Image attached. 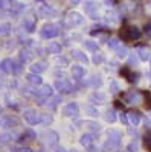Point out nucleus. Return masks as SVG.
<instances>
[{
	"mask_svg": "<svg viewBox=\"0 0 151 152\" xmlns=\"http://www.w3.org/2000/svg\"><path fill=\"white\" fill-rule=\"evenodd\" d=\"M145 35L151 38V23H148V24H145Z\"/></svg>",
	"mask_w": 151,
	"mask_h": 152,
	"instance_id": "nucleus-48",
	"label": "nucleus"
},
{
	"mask_svg": "<svg viewBox=\"0 0 151 152\" xmlns=\"http://www.w3.org/2000/svg\"><path fill=\"white\" fill-rule=\"evenodd\" d=\"M23 117H24V120H26L29 125H38L40 123V114L37 113L35 110H24V113H23Z\"/></svg>",
	"mask_w": 151,
	"mask_h": 152,
	"instance_id": "nucleus-7",
	"label": "nucleus"
},
{
	"mask_svg": "<svg viewBox=\"0 0 151 152\" xmlns=\"http://www.w3.org/2000/svg\"><path fill=\"white\" fill-rule=\"evenodd\" d=\"M85 75V70H84V67H81V66H73L72 67V76L75 79H82V76Z\"/></svg>",
	"mask_w": 151,
	"mask_h": 152,
	"instance_id": "nucleus-16",
	"label": "nucleus"
},
{
	"mask_svg": "<svg viewBox=\"0 0 151 152\" xmlns=\"http://www.w3.org/2000/svg\"><path fill=\"white\" fill-rule=\"evenodd\" d=\"M116 55H118L119 58L127 56V49H125V47H118V49H116Z\"/></svg>",
	"mask_w": 151,
	"mask_h": 152,
	"instance_id": "nucleus-44",
	"label": "nucleus"
},
{
	"mask_svg": "<svg viewBox=\"0 0 151 152\" xmlns=\"http://www.w3.org/2000/svg\"><path fill=\"white\" fill-rule=\"evenodd\" d=\"M84 125H85L90 131H93L95 134H98V132H99V125H98L96 122H85Z\"/></svg>",
	"mask_w": 151,
	"mask_h": 152,
	"instance_id": "nucleus-33",
	"label": "nucleus"
},
{
	"mask_svg": "<svg viewBox=\"0 0 151 152\" xmlns=\"http://www.w3.org/2000/svg\"><path fill=\"white\" fill-rule=\"evenodd\" d=\"M72 56L77 59V61H80V62H89V58H87L85 55H84V52H81V50H73L72 52Z\"/></svg>",
	"mask_w": 151,
	"mask_h": 152,
	"instance_id": "nucleus-22",
	"label": "nucleus"
},
{
	"mask_svg": "<svg viewBox=\"0 0 151 152\" xmlns=\"http://www.w3.org/2000/svg\"><path fill=\"white\" fill-rule=\"evenodd\" d=\"M55 64H57L58 67H66V66H67V59L63 58V56H58V58L55 59Z\"/></svg>",
	"mask_w": 151,
	"mask_h": 152,
	"instance_id": "nucleus-39",
	"label": "nucleus"
},
{
	"mask_svg": "<svg viewBox=\"0 0 151 152\" xmlns=\"http://www.w3.org/2000/svg\"><path fill=\"white\" fill-rule=\"evenodd\" d=\"M11 142V134H0V145H6Z\"/></svg>",
	"mask_w": 151,
	"mask_h": 152,
	"instance_id": "nucleus-40",
	"label": "nucleus"
},
{
	"mask_svg": "<svg viewBox=\"0 0 151 152\" xmlns=\"http://www.w3.org/2000/svg\"><path fill=\"white\" fill-rule=\"evenodd\" d=\"M60 104H61V97H52V96H50L49 100H47V104H46V107L49 110H57Z\"/></svg>",
	"mask_w": 151,
	"mask_h": 152,
	"instance_id": "nucleus-21",
	"label": "nucleus"
},
{
	"mask_svg": "<svg viewBox=\"0 0 151 152\" xmlns=\"http://www.w3.org/2000/svg\"><path fill=\"white\" fill-rule=\"evenodd\" d=\"M137 148H139V143L137 142H133L127 146V152H137Z\"/></svg>",
	"mask_w": 151,
	"mask_h": 152,
	"instance_id": "nucleus-43",
	"label": "nucleus"
},
{
	"mask_svg": "<svg viewBox=\"0 0 151 152\" xmlns=\"http://www.w3.org/2000/svg\"><path fill=\"white\" fill-rule=\"evenodd\" d=\"M26 79L32 85H41V82H43V78L40 76V73H32V72L26 76Z\"/></svg>",
	"mask_w": 151,
	"mask_h": 152,
	"instance_id": "nucleus-13",
	"label": "nucleus"
},
{
	"mask_svg": "<svg viewBox=\"0 0 151 152\" xmlns=\"http://www.w3.org/2000/svg\"><path fill=\"white\" fill-rule=\"evenodd\" d=\"M92 61L95 62V64H101V62L104 61V56L101 55V53H95V55L92 56Z\"/></svg>",
	"mask_w": 151,
	"mask_h": 152,
	"instance_id": "nucleus-42",
	"label": "nucleus"
},
{
	"mask_svg": "<svg viewBox=\"0 0 151 152\" xmlns=\"http://www.w3.org/2000/svg\"><path fill=\"white\" fill-rule=\"evenodd\" d=\"M142 99H144V93H141V91H128V93L124 94L125 104H130V105H137V104H141Z\"/></svg>",
	"mask_w": 151,
	"mask_h": 152,
	"instance_id": "nucleus-4",
	"label": "nucleus"
},
{
	"mask_svg": "<svg viewBox=\"0 0 151 152\" xmlns=\"http://www.w3.org/2000/svg\"><path fill=\"white\" fill-rule=\"evenodd\" d=\"M0 70H3L5 73H12V61L9 58H5L0 62Z\"/></svg>",
	"mask_w": 151,
	"mask_h": 152,
	"instance_id": "nucleus-19",
	"label": "nucleus"
},
{
	"mask_svg": "<svg viewBox=\"0 0 151 152\" xmlns=\"http://www.w3.org/2000/svg\"><path fill=\"white\" fill-rule=\"evenodd\" d=\"M41 142L46 146H57V143H58V134L55 131H44L41 134Z\"/></svg>",
	"mask_w": 151,
	"mask_h": 152,
	"instance_id": "nucleus-5",
	"label": "nucleus"
},
{
	"mask_svg": "<svg viewBox=\"0 0 151 152\" xmlns=\"http://www.w3.org/2000/svg\"><path fill=\"white\" fill-rule=\"evenodd\" d=\"M35 137H37V134L32 131V129H28L26 132H24V135L21 137V140H23V138H31V140H35ZM20 140V142H21Z\"/></svg>",
	"mask_w": 151,
	"mask_h": 152,
	"instance_id": "nucleus-41",
	"label": "nucleus"
},
{
	"mask_svg": "<svg viewBox=\"0 0 151 152\" xmlns=\"http://www.w3.org/2000/svg\"><path fill=\"white\" fill-rule=\"evenodd\" d=\"M84 9H85V12L89 14L90 17H93V18H98V6H96V3L95 2H85V6H84Z\"/></svg>",
	"mask_w": 151,
	"mask_h": 152,
	"instance_id": "nucleus-11",
	"label": "nucleus"
},
{
	"mask_svg": "<svg viewBox=\"0 0 151 152\" xmlns=\"http://www.w3.org/2000/svg\"><path fill=\"white\" fill-rule=\"evenodd\" d=\"M142 35L141 29L139 28H136V26H128V28H125L122 31V37L125 38V40H128V41H136V40H139Z\"/></svg>",
	"mask_w": 151,
	"mask_h": 152,
	"instance_id": "nucleus-3",
	"label": "nucleus"
},
{
	"mask_svg": "<svg viewBox=\"0 0 151 152\" xmlns=\"http://www.w3.org/2000/svg\"><path fill=\"white\" fill-rule=\"evenodd\" d=\"M5 8V0H0V9Z\"/></svg>",
	"mask_w": 151,
	"mask_h": 152,
	"instance_id": "nucleus-53",
	"label": "nucleus"
},
{
	"mask_svg": "<svg viewBox=\"0 0 151 152\" xmlns=\"http://www.w3.org/2000/svg\"><path fill=\"white\" fill-rule=\"evenodd\" d=\"M12 73L14 75H20L23 73V62L21 61H12Z\"/></svg>",
	"mask_w": 151,
	"mask_h": 152,
	"instance_id": "nucleus-26",
	"label": "nucleus"
},
{
	"mask_svg": "<svg viewBox=\"0 0 151 152\" xmlns=\"http://www.w3.org/2000/svg\"><path fill=\"white\" fill-rule=\"evenodd\" d=\"M105 17H107V21H110V23H116V21H118L116 15H115V14H111V12H110V14H107Z\"/></svg>",
	"mask_w": 151,
	"mask_h": 152,
	"instance_id": "nucleus-45",
	"label": "nucleus"
},
{
	"mask_svg": "<svg viewBox=\"0 0 151 152\" xmlns=\"http://www.w3.org/2000/svg\"><path fill=\"white\" fill-rule=\"evenodd\" d=\"M15 125H18V120L15 117L5 116V117L0 119V126H2V128H14Z\"/></svg>",
	"mask_w": 151,
	"mask_h": 152,
	"instance_id": "nucleus-10",
	"label": "nucleus"
},
{
	"mask_svg": "<svg viewBox=\"0 0 151 152\" xmlns=\"http://www.w3.org/2000/svg\"><path fill=\"white\" fill-rule=\"evenodd\" d=\"M139 55H134V53H131V55H128V64L131 66V67H134V66H137V62H139Z\"/></svg>",
	"mask_w": 151,
	"mask_h": 152,
	"instance_id": "nucleus-34",
	"label": "nucleus"
},
{
	"mask_svg": "<svg viewBox=\"0 0 151 152\" xmlns=\"http://www.w3.org/2000/svg\"><path fill=\"white\" fill-rule=\"evenodd\" d=\"M23 152H32V149H29V148H26V149H24Z\"/></svg>",
	"mask_w": 151,
	"mask_h": 152,
	"instance_id": "nucleus-54",
	"label": "nucleus"
},
{
	"mask_svg": "<svg viewBox=\"0 0 151 152\" xmlns=\"http://www.w3.org/2000/svg\"><path fill=\"white\" fill-rule=\"evenodd\" d=\"M81 145L82 146H85V148H90L92 146V143H93V135L92 134H84V135H81Z\"/></svg>",
	"mask_w": 151,
	"mask_h": 152,
	"instance_id": "nucleus-24",
	"label": "nucleus"
},
{
	"mask_svg": "<svg viewBox=\"0 0 151 152\" xmlns=\"http://www.w3.org/2000/svg\"><path fill=\"white\" fill-rule=\"evenodd\" d=\"M46 69H47L46 62H35V64L31 66V72L32 73H43Z\"/></svg>",
	"mask_w": 151,
	"mask_h": 152,
	"instance_id": "nucleus-20",
	"label": "nucleus"
},
{
	"mask_svg": "<svg viewBox=\"0 0 151 152\" xmlns=\"http://www.w3.org/2000/svg\"><path fill=\"white\" fill-rule=\"evenodd\" d=\"M104 3H105V5H108V6H111V5H113L111 0H104Z\"/></svg>",
	"mask_w": 151,
	"mask_h": 152,
	"instance_id": "nucleus-52",
	"label": "nucleus"
},
{
	"mask_svg": "<svg viewBox=\"0 0 151 152\" xmlns=\"http://www.w3.org/2000/svg\"><path fill=\"white\" fill-rule=\"evenodd\" d=\"M108 46H110V49H113V50H116L118 47H121L118 38H110V40H108Z\"/></svg>",
	"mask_w": 151,
	"mask_h": 152,
	"instance_id": "nucleus-36",
	"label": "nucleus"
},
{
	"mask_svg": "<svg viewBox=\"0 0 151 152\" xmlns=\"http://www.w3.org/2000/svg\"><path fill=\"white\" fill-rule=\"evenodd\" d=\"M70 152H78V151H70Z\"/></svg>",
	"mask_w": 151,
	"mask_h": 152,
	"instance_id": "nucleus-55",
	"label": "nucleus"
},
{
	"mask_svg": "<svg viewBox=\"0 0 151 152\" xmlns=\"http://www.w3.org/2000/svg\"><path fill=\"white\" fill-rule=\"evenodd\" d=\"M87 113H89V114H93V116H98V111H96L93 107H87Z\"/></svg>",
	"mask_w": 151,
	"mask_h": 152,
	"instance_id": "nucleus-49",
	"label": "nucleus"
},
{
	"mask_svg": "<svg viewBox=\"0 0 151 152\" xmlns=\"http://www.w3.org/2000/svg\"><path fill=\"white\" fill-rule=\"evenodd\" d=\"M23 28L26 32H34L35 31V18H32V17L24 18L23 20Z\"/></svg>",
	"mask_w": 151,
	"mask_h": 152,
	"instance_id": "nucleus-15",
	"label": "nucleus"
},
{
	"mask_svg": "<svg viewBox=\"0 0 151 152\" xmlns=\"http://www.w3.org/2000/svg\"><path fill=\"white\" fill-rule=\"evenodd\" d=\"M40 14H41V15L49 17V15H52V14H54V9H52V8H49L47 5H44V3H43V5L40 6Z\"/></svg>",
	"mask_w": 151,
	"mask_h": 152,
	"instance_id": "nucleus-31",
	"label": "nucleus"
},
{
	"mask_svg": "<svg viewBox=\"0 0 151 152\" xmlns=\"http://www.w3.org/2000/svg\"><path fill=\"white\" fill-rule=\"evenodd\" d=\"M0 113H2V107H0Z\"/></svg>",
	"mask_w": 151,
	"mask_h": 152,
	"instance_id": "nucleus-56",
	"label": "nucleus"
},
{
	"mask_svg": "<svg viewBox=\"0 0 151 152\" xmlns=\"http://www.w3.org/2000/svg\"><path fill=\"white\" fill-rule=\"evenodd\" d=\"M55 151H57V152H67V151H66L64 148H57Z\"/></svg>",
	"mask_w": 151,
	"mask_h": 152,
	"instance_id": "nucleus-50",
	"label": "nucleus"
},
{
	"mask_svg": "<svg viewBox=\"0 0 151 152\" xmlns=\"http://www.w3.org/2000/svg\"><path fill=\"white\" fill-rule=\"evenodd\" d=\"M116 119H118V116H116V111H115V110H108V111L105 113V120H107L108 123H115Z\"/></svg>",
	"mask_w": 151,
	"mask_h": 152,
	"instance_id": "nucleus-27",
	"label": "nucleus"
},
{
	"mask_svg": "<svg viewBox=\"0 0 151 152\" xmlns=\"http://www.w3.org/2000/svg\"><path fill=\"white\" fill-rule=\"evenodd\" d=\"M38 96L49 99L50 96H52V87H50V85H41V88L38 90ZM38 96H37V97H38Z\"/></svg>",
	"mask_w": 151,
	"mask_h": 152,
	"instance_id": "nucleus-18",
	"label": "nucleus"
},
{
	"mask_svg": "<svg viewBox=\"0 0 151 152\" xmlns=\"http://www.w3.org/2000/svg\"><path fill=\"white\" fill-rule=\"evenodd\" d=\"M78 111H80V107L78 104L75 102H70L64 107V110H63V114H64L66 117H77L78 116Z\"/></svg>",
	"mask_w": 151,
	"mask_h": 152,
	"instance_id": "nucleus-9",
	"label": "nucleus"
},
{
	"mask_svg": "<svg viewBox=\"0 0 151 152\" xmlns=\"http://www.w3.org/2000/svg\"><path fill=\"white\" fill-rule=\"evenodd\" d=\"M70 2H72V5H78L80 2H82V0H70Z\"/></svg>",
	"mask_w": 151,
	"mask_h": 152,
	"instance_id": "nucleus-51",
	"label": "nucleus"
},
{
	"mask_svg": "<svg viewBox=\"0 0 151 152\" xmlns=\"http://www.w3.org/2000/svg\"><path fill=\"white\" fill-rule=\"evenodd\" d=\"M110 90H111L113 93H118V91H119V84H118V82H111Z\"/></svg>",
	"mask_w": 151,
	"mask_h": 152,
	"instance_id": "nucleus-46",
	"label": "nucleus"
},
{
	"mask_svg": "<svg viewBox=\"0 0 151 152\" xmlns=\"http://www.w3.org/2000/svg\"><path fill=\"white\" fill-rule=\"evenodd\" d=\"M137 55H139V58H141L142 61H148L151 53H150L148 47H137Z\"/></svg>",
	"mask_w": 151,
	"mask_h": 152,
	"instance_id": "nucleus-23",
	"label": "nucleus"
},
{
	"mask_svg": "<svg viewBox=\"0 0 151 152\" xmlns=\"http://www.w3.org/2000/svg\"><path fill=\"white\" fill-rule=\"evenodd\" d=\"M101 84H102V79H101V75H93V76H90L89 85H92V87L98 88V87H99Z\"/></svg>",
	"mask_w": 151,
	"mask_h": 152,
	"instance_id": "nucleus-25",
	"label": "nucleus"
},
{
	"mask_svg": "<svg viewBox=\"0 0 151 152\" xmlns=\"http://www.w3.org/2000/svg\"><path fill=\"white\" fill-rule=\"evenodd\" d=\"M47 50H49L50 53L57 55V53H60V52H61V46H60L58 43H50V44L47 46Z\"/></svg>",
	"mask_w": 151,
	"mask_h": 152,
	"instance_id": "nucleus-30",
	"label": "nucleus"
},
{
	"mask_svg": "<svg viewBox=\"0 0 151 152\" xmlns=\"http://www.w3.org/2000/svg\"><path fill=\"white\" fill-rule=\"evenodd\" d=\"M40 35H41V38L50 40V38H55V37L60 35V29H58V26H55V24H52V23H46V24L41 26Z\"/></svg>",
	"mask_w": 151,
	"mask_h": 152,
	"instance_id": "nucleus-2",
	"label": "nucleus"
},
{
	"mask_svg": "<svg viewBox=\"0 0 151 152\" xmlns=\"http://www.w3.org/2000/svg\"><path fill=\"white\" fill-rule=\"evenodd\" d=\"M128 119H130V117H128V114H127V113H122V114H121V122H122L124 125H127V123H128Z\"/></svg>",
	"mask_w": 151,
	"mask_h": 152,
	"instance_id": "nucleus-47",
	"label": "nucleus"
},
{
	"mask_svg": "<svg viewBox=\"0 0 151 152\" xmlns=\"http://www.w3.org/2000/svg\"><path fill=\"white\" fill-rule=\"evenodd\" d=\"M32 52L31 50H28V49H21L20 52H18V58H20V61L21 62H31L32 61Z\"/></svg>",
	"mask_w": 151,
	"mask_h": 152,
	"instance_id": "nucleus-14",
	"label": "nucleus"
},
{
	"mask_svg": "<svg viewBox=\"0 0 151 152\" xmlns=\"http://www.w3.org/2000/svg\"><path fill=\"white\" fill-rule=\"evenodd\" d=\"M122 75L125 76V78H127L128 79V82H131V84H134V82H137V81H139V78H141V75L139 73H137V72H131V70H122Z\"/></svg>",
	"mask_w": 151,
	"mask_h": 152,
	"instance_id": "nucleus-12",
	"label": "nucleus"
},
{
	"mask_svg": "<svg viewBox=\"0 0 151 152\" xmlns=\"http://www.w3.org/2000/svg\"><path fill=\"white\" fill-rule=\"evenodd\" d=\"M144 93V102L148 108H151V93L150 91H142Z\"/></svg>",
	"mask_w": 151,
	"mask_h": 152,
	"instance_id": "nucleus-37",
	"label": "nucleus"
},
{
	"mask_svg": "<svg viewBox=\"0 0 151 152\" xmlns=\"http://www.w3.org/2000/svg\"><path fill=\"white\" fill-rule=\"evenodd\" d=\"M54 87H55V90L60 91V93L69 94V93L73 91V87H72L70 82H67L66 79H58V81H55V82H54Z\"/></svg>",
	"mask_w": 151,
	"mask_h": 152,
	"instance_id": "nucleus-8",
	"label": "nucleus"
},
{
	"mask_svg": "<svg viewBox=\"0 0 151 152\" xmlns=\"http://www.w3.org/2000/svg\"><path fill=\"white\" fill-rule=\"evenodd\" d=\"M144 145L148 151H151V132H148L145 137H144Z\"/></svg>",
	"mask_w": 151,
	"mask_h": 152,
	"instance_id": "nucleus-38",
	"label": "nucleus"
},
{
	"mask_svg": "<svg viewBox=\"0 0 151 152\" xmlns=\"http://www.w3.org/2000/svg\"><path fill=\"white\" fill-rule=\"evenodd\" d=\"M40 123L41 125H50L52 123V116H50V114H40Z\"/></svg>",
	"mask_w": 151,
	"mask_h": 152,
	"instance_id": "nucleus-32",
	"label": "nucleus"
},
{
	"mask_svg": "<svg viewBox=\"0 0 151 152\" xmlns=\"http://www.w3.org/2000/svg\"><path fill=\"white\" fill-rule=\"evenodd\" d=\"M90 100H92L93 104H102L104 100H105V96L102 93H95V94H92Z\"/></svg>",
	"mask_w": 151,
	"mask_h": 152,
	"instance_id": "nucleus-28",
	"label": "nucleus"
},
{
	"mask_svg": "<svg viewBox=\"0 0 151 152\" xmlns=\"http://www.w3.org/2000/svg\"><path fill=\"white\" fill-rule=\"evenodd\" d=\"M128 117H130V122L134 125V126H137L141 123V120H142V114L139 113V111H130L128 113Z\"/></svg>",
	"mask_w": 151,
	"mask_h": 152,
	"instance_id": "nucleus-17",
	"label": "nucleus"
},
{
	"mask_svg": "<svg viewBox=\"0 0 151 152\" xmlns=\"http://www.w3.org/2000/svg\"><path fill=\"white\" fill-rule=\"evenodd\" d=\"M9 29H11V26H9V24H5V23H2V24H0V37L8 35V34H9Z\"/></svg>",
	"mask_w": 151,
	"mask_h": 152,
	"instance_id": "nucleus-35",
	"label": "nucleus"
},
{
	"mask_svg": "<svg viewBox=\"0 0 151 152\" xmlns=\"http://www.w3.org/2000/svg\"><path fill=\"white\" fill-rule=\"evenodd\" d=\"M107 142L104 145L105 151H115L119 145H121V132L115 131V129H108L107 131Z\"/></svg>",
	"mask_w": 151,
	"mask_h": 152,
	"instance_id": "nucleus-1",
	"label": "nucleus"
},
{
	"mask_svg": "<svg viewBox=\"0 0 151 152\" xmlns=\"http://www.w3.org/2000/svg\"><path fill=\"white\" fill-rule=\"evenodd\" d=\"M84 18L81 14H78V12H75V11H70L67 17H66V23H67V26L70 28H75V26H78V24H82Z\"/></svg>",
	"mask_w": 151,
	"mask_h": 152,
	"instance_id": "nucleus-6",
	"label": "nucleus"
},
{
	"mask_svg": "<svg viewBox=\"0 0 151 152\" xmlns=\"http://www.w3.org/2000/svg\"><path fill=\"white\" fill-rule=\"evenodd\" d=\"M84 46H85L87 50H90V52H98V49H99V46H98L95 41H92V40H87V41L84 43Z\"/></svg>",
	"mask_w": 151,
	"mask_h": 152,
	"instance_id": "nucleus-29",
	"label": "nucleus"
}]
</instances>
